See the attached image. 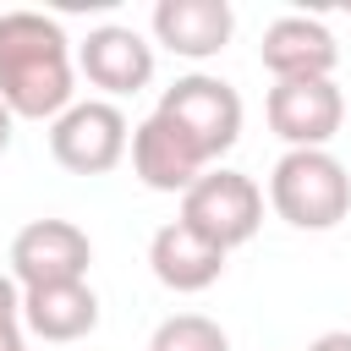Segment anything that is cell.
<instances>
[{
    "label": "cell",
    "mask_w": 351,
    "mask_h": 351,
    "mask_svg": "<svg viewBox=\"0 0 351 351\" xmlns=\"http://www.w3.org/2000/svg\"><path fill=\"white\" fill-rule=\"evenodd\" d=\"M0 99L16 121H60L77 104V55L55 16L0 11Z\"/></svg>",
    "instance_id": "6da1fadb"
},
{
    "label": "cell",
    "mask_w": 351,
    "mask_h": 351,
    "mask_svg": "<svg viewBox=\"0 0 351 351\" xmlns=\"http://www.w3.org/2000/svg\"><path fill=\"white\" fill-rule=\"evenodd\" d=\"M269 208L291 230H335L351 214V176L329 148H285L269 170Z\"/></svg>",
    "instance_id": "7a4b0ae2"
},
{
    "label": "cell",
    "mask_w": 351,
    "mask_h": 351,
    "mask_svg": "<svg viewBox=\"0 0 351 351\" xmlns=\"http://www.w3.org/2000/svg\"><path fill=\"white\" fill-rule=\"evenodd\" d=\"M159 115L214 165L236 148L241 137V93L225 82V77H208V71H186L176 77L165 93H159Z\"/></svg>",
    "instance_id": "3957f363"
},
{
    "label": "cell",
    "mask_w": 351,
    "mask_h": 351,
    "mask_svg": "<svg viewBox=\"0 0 351 351\" xmlns=\"http://www.w3.org/2000/svg\"><path fill=\"white\" fill-rule=\"evenodd\" d=\"M49 154L71 176H110L132 154V126L115 99H77L60 121H49Z\"/></svg>",
    "instance_id": "277c9868"
},
{
    "label": "cell",
    "mask_w": 351,
    "mask_h": 351,
    "mask_svg": "<svg viewBox=\"0 0 351 351\" xmlns=\"http://www.w3.org/2000/svg\"><path fill=\"white\" fill-rule=\"evenodd\" d=\"M181 219L197 230V236H208L214 247H247L252 236H258V225H263V186L252 181V176H241V170H225V165H214V170H203L197 176V186L181 197Z\"/></svg>",
    "instance_id": "5b68a950"
},
{
    "label": "cell",
    "mask_w": 351,
    "mask_h": 351,
    "mask_svg": "<svg viewBox=\"0 0 351 351\" xmlns=\"http://www.w3.org/2000/svg\"><path fill=\"white\" fill-rule=\"evenodd\" d=\"M88 263H93V241L71 219H27L11 236V280L22 291L77 285V280H88Z\"/></svg>",
    "instance_id": "8992f818"
},
{
    "label": "cell",
    "mask_w": 351,
    "mask_h": 351,
    "mask_svg": "<svg viewBox=\"0 0 351 351\" xmlns=\"http://www.w3.org/2000/svg\"><path fill=\"white\" fill-rule=\"evenodd\" d=\"M269 132L285 148H329V137L346 121V93L335 77H302V82H274L263 99Z\"/></svg>",
    "instance_id": "52a82bcc"
},
{
    "label": "cell",
    "mask_w": 351,
    "mask_h": 351,
    "mask_svg": "<svg viewBox=\"0 0 351 351\" xmlns=\"http://www.w3.org/2000/svg\"><path fill=\"white\" fill-rule=\"evenodd\" d=\"M258 60L274 82H302V77H335L340 66V44L329 33L324 16H274L263 27V44H258Z\"/></svg>",
    "instance_id": "ba28073f"
},
{
    "label": "cell",
    "mask_w": 351,
    "mask_h": 351,
    "mask_svg": "<svg viewBox=\"0 0 351 351\" xmlns=\"http://www.w3.org/2000/svg\"><path fill=\"white\" fill-rule=\"evenodd\" d=\"M77 71L104 88L110 99H126V93H143L154 82V44L137 33V27H121V22H104L93 27L82 44H77Z\"/></svg>",
    "instance_id": "9c48e42d"
},
{
    "label": "cell",
    "mask_w": 351,
    "mask_h": 351,
    "mask_svg": "<svg viewBox=\"0 0 351 351\" xmlns=\"http://www.w3.org/2000/svg\"><path fill=\"white\" fill-rule=\"evenodd\" d=\"M203 170H214V165H208L159 110L132 126V176H137L148 192H181V197H186Z\"/></svg>",
    "instance_id": "30bf717a"
},
{
    "label": "cell",
    "mask_w": 351,
    "mask_h": 351,
    "mask_svg": "<svg viewBox=\"0 0 351 351\" xmlns=\"http://www.w3.org/2000/svg\"><path fill=\"white\" fill-rule=\"evenodd\" d=\"M225 258H230V252L214 247L208 236H197L186 219L159 225L154 241H148V269H154V280H159L165 291H176V296L208 291V285L225 274Z\"/></svg>",
    "instance_id": "8fae6325"
},
{
    "label": "cell",
    "mask_w": 351,
    "mask_h": 351,
    "mask_svg": "<svg viewBox=\"0 0 351 351\" xmlns=\"http://www.w3.org/2000/svg\"><path fill=\"white\" fill-rule=\"evenodd\" d=\"M236 11L225 0H159L154 5V38L181 60H208L230 44Z\"/></svg>",
    "instance_id": "7c38bea8"
},
{
    "label": "cell",
    "mask_w": 351,
    "mask_h": 351,
    "mask_svg": "<svg viewBox=\"0 0 351 351\" xmlns=\"http://www.w3.org/2000/svg\"><path fill=\"white\" fill-rule=\"evenodd\" d=\"M22 329L49 340V346H71L82 335L99 329V296L88 280L77 285H38V291H22Z\"/></svg>",
    "instance_id": "4fadbf2b"
},
{
    "label": "cell",
    "mask_w": 351,
    "mask_h": 351,
    "mask_svg": "<svg viewBox=\"0 0 351 351\" xmlns=\"http://www.w3.org/2000/svg\"><path fill=\"white\" fill-rule=\"evenodd\" d=\"M148 351H230V335L203 313H176L154 329Z\"/></svg>",
    "instance_id": "5bb4252c"
},
{
    "label": "cell",
    "mask_w": 351,
    "mask_h": 351,
    "mask_svg": "<svg viewBox=\"0 0 351 351\" xmlns=\"http://www.w3.org/2000/svg\"><path fill=\"white\" fill-rule=\"evenodd\" d=\"M5 318H22V285L11 274H0V324Z\"/></svg>",
    "instance_id": "9a60e30c"
},
{
    "label": "cell",
    "mask_w": 351,
    "mask_h": 351,
    "mask_svg": "<svg viewBox=\"0 0 351 351\" xmlns=\"http://www.w3.org/2000/svg\"><path fill=\"white\" fill-rule=\"evenodd\" d=\"M0 351H27V335H22V318H5V324H0Z\"/></svg>",
    "instance_id": "2e32d148"
},
{
    "label": "cell",
    "mask_w": 351,
    "mask_h": 351,
    "mask_svg": "<svg viewBox=\"0 0 351 351\" xmlns=\"http://www.w3.org/2000/svg\"><path fill=\"white\" fill-rule=\"evenodd\" d=\"M307 351H351V329H329V335H318Z\"/></svg>",
    "instance_id": "e0dca14e"
},
{
    "label": "cell",
    "mask_w": 351,
    "mask_h": 351,
    "mask_svg": "<svg viewBox=\"0 0 351 351\" xmlns=\"http://www.w3.org/2000/svg\"><path fill=\"white\" fill-rule=\"evenodd\" d=\"M11 137H16V115L5 110V99H0V159L11 154Z\"/></svg>",
    "instance_id": "ac0fdd59"
}]
</instances>
